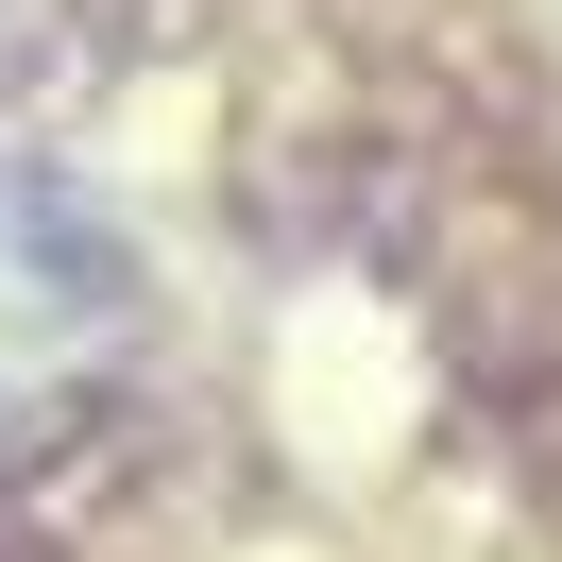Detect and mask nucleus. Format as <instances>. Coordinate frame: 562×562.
I'll return each mask as SVG.
<instances>
[{
    "mask_svg": "<svg viewBox=\"0 0 562 562\" xmlns=\"http://www.w3.org/2000/svg\"><path fill=\"white\" fill-rule=\"evenodd\" d=\"M120 358H137V273H120V239L69 188L0 171V460L69 443L120 392Z\"/></svg>",
    "mask_w": 562,
    "mask_h": 562,
    "instance_id": "1",
    "label": "nucleus"
}]
</instances>
